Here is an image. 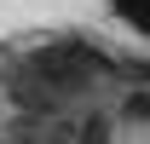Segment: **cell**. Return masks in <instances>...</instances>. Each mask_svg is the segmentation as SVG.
<instances>
[{"label":"cell","mask_w":150,"mask_h":144,"mask_svg":"<svg viewBox=\"0 0 150 144\" xmlns=\"http://www.w3.org/2000/svg\"><path fill=\"white\" fill-rule=\"evenodd\" d=\"M121 121H133V127H150V87H133L127 98H121Z\"/></svg>","instance_id":"1"},{"label":"cell","mask_w":150,"mask_h":144,"mask_svg":"<svg viewBox=\"0 0 150 144\" xmlns=\"http://www.w3.org/2000/svg\"><path fill=\"white\" fill-rule=\"evenodd\" d=\"M75 144H110V121L104 115H87V121L75 127Z\"/></svg>","instance_id":"2"},{"label":"cell","mask_w":150,"mask_h":144,"mask_svg":"<svg viewBox=\"0 0 150 144\" xmlns=\"http://www.w3.org/2000/svg\"><path fill=\"white\" fill-rule=\"evenodd\" d=\"M127 18H139V29H150V0H121Z\"/></svg>","instance_id":"3"}]
</instances>
